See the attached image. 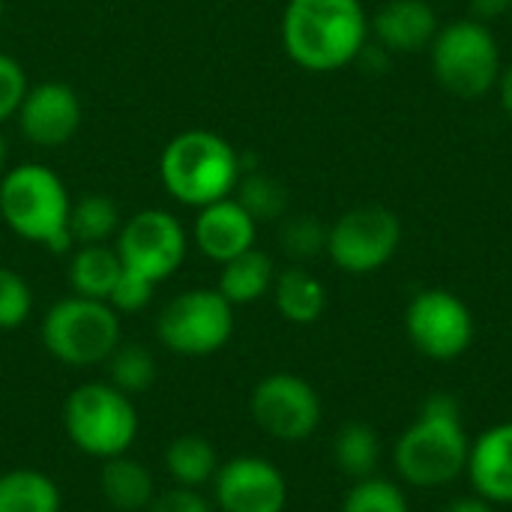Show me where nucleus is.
Instances as JSON below:
<instances>
[{"label": "nucleus", "instance_id": "nucleus-1", "mask_svg": "<svg viewBox=\"0 0 512 512\" xmlns=\"http://www.w3.org/2000/svg\"><path fill=\"white\" fill-rule=\"evenodd\" d=\"M471 438L462 405L450 393H432L393 447V465L411 489H444L465 477Z\"/></svg>", "mask_w": 512, "mask_h": 512}, {"label": "nucleus", "instance_id": "nucleus-2", "mask_svg": "<svg viewBox=\"0 0 512 512\" xmlns=\"http://www.w3.org/2000/svg\"><path fill=\"white\" fill-rule=\"evenodd\" d=\"M363 0H288L282 12V48L306 72H339L357 63L369 42Z\"/></svg>", "mask_w": 512, "mask_h": 512}, {"label": "nucleus", "instance_id": "nucleus-3", "mask_svg": "<svg viewBox=\"0 0 512 512\" xmlns=\"http://www.w3.org/2000/svg\"><path fill=\"white\" fill-rule=\"evenodd\" d=\"M243 174L234 144L210 129H186L174 135L159 156V180L168 195L186 207H207L231 198Z\"/></svg>", "mask_w": 512, "mask_h": 512}, {"label": "nucleus", "instance_id": "nucleus-4", "mask_svg": "<svg viewBox=\"0 0 512 512\" xmlns=\"http://www.w3.org/2000/svg\"><path fill=\"white\" fill-rule=\"evenodd\" d=\"M72 198L63 180L39 162H24L0 177V219L12 234L51 252H69Z\"/></svg>", "mask_w": 512, "mask_h": 512}, {"label": "nucleus", "instance_id": "nucleus-5", "mask_svg": "<svg viewBox=\"0 0 512 512\" xmlns=\"http://www.w3.org/2000/svg\"><path fill=\"white\" fill-rule=\"evenodd\" d=\"M138 408L132 396L108 381H87L63 402V429L75 450L108 462L126 456L138 438Z\"/></svg>", "mask_w": 512, "mask_h": 512}, {"label": "nucleus", "instance_id": "nucleus-6", "mask_svg": "<svg viewBox=\"0 0 512 512\" xmlns=\"http://www.w3.org/2000/svg\"><path fill=\"white\" fill-rule=\"evenodd\" d=\"M435 81L459 99H483L501 78V45L489 24L456 18L441 24L429 45Z\"/></svg>", "mask_w": 512, "mask_h": 512}, {"label": "nucleus", "instance_id": "nucleus-7", "mask_svg": "<svg viewBox=\"0 0 512 512\" xmlns=\"http://www.w3.org/2000/svg\"><path fill=\"white\" fill-rule=\"evenodd\" d=\"M45 351L63 366L87 369L105 363L123 342L120 315L105 300L69 294L57 300L39 327Z\"/></svg>", "mask_w": 512, "mask_h": 512}, {"label": "nucleus", "instance_id": "nucleus-8", "mask_svg": "<svg viewBox=\"0 0 512 512\" xmlns=\"http://www.w3.org/2000/svg\"><path fill=\"white\" fill-rule=\"evenodd\" d=\"M156 336L177 357H210L234 336V306L216 288H189L159 312Z\"/></svg>", "mask_w": 512, "mask_h": 512}, {"label": "nucleus", "instance_id": "nucleus-9", "mask_svg": "<svg viewBox=\"0 0 512 512\" xmlns=\"http://www.w3.org/2000/svg\"><path fill=\"white\" fill-rule=\"evenodd\" d=\"M402 246V222L384 204H360L327 228V258L348 276L384 270Z\"/></svg>", "mask_w": 512, "mask_h": 512}, {"label": "nucleus", "instance_id": "nucleus-10", "mask_svg": "<svg viewBox=\"0 0 512 512\" xmlns=\"http://www.w3.org/2000/svg\"><path fill=\"white\" fill-rule=\"evenodd\" d=\"M405 333L417 354L435 363H453L465 357L474 345V312L471 306L447 291V288H426L417 291L405 309Z\"/></svg>", "mask_w": 512, "mask_h": 512}, {"label": "nucleus", "instance_id": "nucleus-11", "mask_svg": "<svg viewBox=\"0 0 512 512\" xmlns=\"http://www.w3.org/2000/svg\"><path fill=\"white\" fill-rule=\"evenodd\" d=\"M114 249L120 255L123 270H132L147 282L159 285L180 270L189 249V237L174 213L162 207H147L123 219L114 237Z\"/></svg>", "mask_w": 512, "mask_h": 512}, {"label": "nucleus", "instance_id": "nucleus-12", "mask_svg": "<svg viewBox=\"0 0 512 512\" xmlns=\"http://www.w3.org/2000/svg\"><path fill=\"white\" fill-rule=\"evenodd\" d=\"M249 411L261 432L285 444H300L312 438L324 420L318 390L306 378L291 372H273L261 378L249 396Z\"/></svg>", "mask_w": 512, "mask_h": 512}, {"label": "nucleus", "instance_id": "nucleus-13", "mask_svg": "<svg viewBox=\"0 0 512 512\" xmlns=\"http://www.w3.org/2000/svg\"><path fill=\"white\" fill-rule=\"evenodd\" d=\"M210 486L219 512H285L288 507L285 474L261 456L222 462Z\"/></svg>", "mask_w": 512, "mask_h": 512}, {"label": "nucleus", "instance_id": "nucleus-14", "mask_svg": "<svg viewBox=\"0 0 512 512\" xmlns=\"http://www.w3.org/2000/svg\"><path fill=\"white\" fill-rule=\"evenodd\" d=\"M15 120H18L21 135L30 144L54 150V147L69 144L78 135L84 108H81L75 87L63 81H42V84L27 87L15 111Z\"/></svg>", "mask_w": 512, "mask_h": 512}, {"label": "nucleus", "instance_id": "nucleus-15", "mask_svg": "<svg viewBox=\"0 0 512 512\" xmlns=\"http://www.w3.org/2000/svg\"><path fill=\"white\" fill-rule=\"evenodd\" d=\"M255 237H258V222L246 213V207L234 195L201 207L192 228V240L198 252L216 264H225L255 249Z\"/></svg>", "mask_w": 512, "mask_h": 512}, {"label": "nucleus", "instance_id": "nucleus-16", "mask_svg": "<svg viewBox=\"0 0 512 512\" xmlns=\"http://www.w3.org/2000/svg\"><path fill=\"white\" fill-rule=\"evenodd\" d=\"M438 30H441V21L429 0H387L369 18L372 39L390 54L429 51Z\"/></svg>", "mask_w": 512, "mask_h": 512}, {"label": "nucleus", "instance_id": "nucleus-17", "mask_svg": "<svg viewBox=\"0 0 512 512\" xmlns=\"http://www.w3.org/2000/svg\"><path fill=\"white\" fill-rule=\"evenodd\" d=\"M471 489L495 507L512 504V420L471 438L468 468Z\"/></svg>", "mask_w": 512, "mask_h": 512}, {"label": "nucleus", "instance_id": "nucleus-18", "mask_svg": "<svg viewBox=\"0 0 512 512\" xmlns=\"http://www.w3.org/2000/svg\"><path fill=\"white\" fill-rule=\"evenodd\" d=\"M273 282H276L273 258L261 249H249L222 264L216 291L237 309V306H249L267 297L273 291Z\"/></svg>", "mask_w": 512, "mask_h": 512}, {"label": "nucleus", "instance_id": "nucleus-19", "mask_svg": "<svg viewBox=\"0 0 512 512\" xmlns=\"http://www.w3.org/2000/svg\"><path fill=\"white\" fill-rule=\"evenodd\" d=\"M270 294L276 300L279 315L285 321H291V324H300V327L315 324L327 309V288L321 285L318 276H312L300 264L276 273V282H273Z\"/></svg>", "mask_w": 512, "mask_h": 512}, {"label": "nucleus", "instance_id": "nucleus-20", "mask_svg": "<svg viewBox=\"0 0 512 512\" xmlns=\"http://www.w3.org/2000/svg\"><path fill=\"white\" fill-rule=\"evenodd\" d=\"M99 489H102V498L117 512L147 510L156 495L150 471L141 462H135L129 453L102 462Z\"/></svg>", "mask_w": 512, "mask_h": 512}, {"label": "nucleus", "instance_id": "nucleus-21", "mask_svg": "<svg viewBox=\"0 0 512 512\" xmlns=\"http://www.w3.org/2000/svg\"><path fill=\"white\" fill-rule=\"evenodd\" d=\"M120 273H123L120 255L108 243L78 246L72 252L69 270H66L69 285H72V294L90 297V300H105V303H108V294L117 285Z\"/></svg>", "mask_w": 512, "mask_h": 512}, {"label": "nucleus", "instance_id": "nucleus-22", "mask_svg": "<svg viewBox=\"0 0 512 512\" xmlns=\"http://www.w3.org/2000/svg\"><path fill=\"white\" fill-rule=\"evenodd\" d=\"M0 512H63L57 483L36 468L0 474Z\"/></svg>", "mask_w": 512, "mask_h": 512}, {"label": "nucleus", "instance_id": "nucleus-23", "mask_svg": "<svg viewBox=\"0 0 512 512\" xmlns=\"http://www.w3.org/2000/svg\"><path fill=\"white\" fill-rule=\"evenodd\" d=\"M219 465V453L204 435H177L165 447V471L171 474L174 486L201 489L213 483Z\"/></svg>", "mask_w": 512, "mask_h": 512}, {"label": "nucleus", "instance_id": "nucleus-24", "mask_svg": "<svg viewBox=\"0 0 512 512\" xmlns=\"http://www.w3.org/2000/svg\"><path fill=\"white\" fill-rule=\"evenodd\" d=\"M333 459H336V468L351 480L375 477V471L381 465V438H378V432L363 420L345 423L333 438Z\"/></svg>", "mask_w": 512, "mask_h": 512}, {"label": "nucleus", "instance_id": "nucleus-25", "mask_svg": "<svg viewBox=\"0 0 512 512\" xmlns=\"http://www.w3.org/2000/svg\"><path fill=\"white\" fill-rule=\"evenodd\" d=\"M123 219L120 207L114 198L102 192H90L78 201H72L69 210V234L75 246H90V243H108L117 237Z\"/></svg>", "mask_w": 512, "mask_h": 512}, {"label": "nucleus", "instance_id": "nucleus-26", "mask_svg": "<svg viewBox=\"0 0 512 512\" xmlns=\"http://www.w3.org/2000/svg\"><path fill=\"white\" fill-rule=\"evenodd\" d=\"M105 366H108V384H114L126 396L144 393L156 381V360L138 342H120L114 354L105 360Z\"/></svg>", "mask_w": 512, "mask_h": 512}, {"label": "nucleus", "instance_id": "nucleus-27", "mask_svg": "<svg viewBox=\"0 0 512 512\" xmlns=\"http://www.w3.org/2000/svg\"><path fill=\"white\" fill-rule=\"evenodd\" d=\"M234 198L246 207V213L255 222H273L288 213V189L264 171L240 174Z\"/></svg>", "mask_w": 512, "mask_h": 512}, {"label": "nucleus", "instance_id": "nucleus-28", "mask_svg": "<svg viewBox=\"0 0 512 512\" xmlns=\"http://www.w3.org/2000/svg\"><path fill=\"white\" fill-rule=\"evenodd\" d=\"M339 512H411V504L399 483L375 474L366 480H354Z\"/></svg>", "mask_w": 512, "mask_h": 512}, {"label": "nucleus", "instance_id": "nucleus-29", "mask_svg": "<svg viewBox=\"0 0 512 512\" xmlns=\"http://www.w3.org/2000/svg\"><path fill=\"white\" fill-rule=\"evenodd\" d=\"M279 243H282L285 255L294 258V261L318 258L321 252H327V225L321 219L309 216V213L291 216V219L282 222Z\"/></svg>", "mask_w": 512, "mask_h": 512}, {"label": "nucleus", "instance_id": "nucleus-30", "mask_svg": "<svg viewBox=\"0 0 512 512\" xmlns=\"http://www.w3.org/2000/svg\"><path fill=\"white\" fill-rule=\"evenodd\" d=\"M33 312V291L27 279L0 267V330H18Z\"/></svg>", "mask_w": 512, "mask_h": 512}, {"label": "nucleus", "instance_id": "nucleus-31", "mask_svg": "<svg viewBox=\"0 0 512 512\" xmlns=\"http://www.w3.org/2000/svg\"><path fill=\"white\" fill-rule=\"evenodd\" d=\"M153 291H156L153 282H147L144 276H138L132 270H123L117 285L108 294V306L117 315H132V312H141L153 300Z\"/></svg>", "mask_w": 512, "mask_h": 512}, {"label": "nucleus", "instance_id": "nucleus-32", "mask_svg": "<svg viewBox=\"0 0 512 512\" xmlns=\"http://www.w3.org/2000/svg\"><path fill=\"white\" fill-rule=\"evenodd\" d=\"M27 87L30 84H27L24 66L15 57H9V54L0 51V126L15 117V111H18Z\"/></svg>", "mask_w": 512, "mask_h": 512}, {"label": "nucleus", "instance_id": "nucleus-33", "mask_svg": "<svg viewBox=\"0 0 512 512\" xmlns=\"http://www.w3.org/2000/svg\"><path fill=\"white\" fill-rule=\"evenodd\" d=\"M144 512H213V504L198 489L171 486L165 492H156Z\"/></svg>", "mask_w": 512, "mask_h": 512}, {"label": "nucleus", "instance_id": "nucleus-34", "mask_svg": "<svg viewBox=\"0 0 512 512\" xmlns=\"http://www.w3.org/2000/svg\"><path fill=\"white\" fill-rule=\"evenodd\" d=\"M471 3V18L492 24L498 18H504L512 9V0H468Z\"/></svg>", "mask_w": 512, "mask_h": 512}, {"label": "nucleus", "instance_id": "nucleus-35", "mask_svg": "<svg viewBox=\"0 0 512 512\" xmlns=\"http://www.w3.org/2000/svg\"><path fill=\"white\" fill-rule=\"evenodd\" d=\"M441 512H495V504H489L486 498H480V495L474 492V495L453 498Z\"/></svg>", "mask_w": 512, "mask_h": 512}, {"label": "nucleus", "instance_id": "nucleus-36", "mask_svg": "<svg viewBox=\"0 0 512 512\" xmlns=\"http://www.w3.org/2000/svg\"><path fill=\"white\" fill-rule=\"evenodd\" d=\"M498 93H501V105H504L507 117L512 120V63L501 69V78H498Z\"/></svg>", "mask_w": 512, "mask_h": 512}, {"label": "nucleus", "instance_id": "nucleus-37", "mask_svg": "<svg viewBox=\"0 0 512 512\" xmlns=\"http://www.w3.org/2000/svg\"><path fill=\"white\" fill-rule=\"evenodd\" d=\"M6 159H9V144H6V135L0 132V174L6 171Z\"/></svg>", "mask_w": 512, "mask_h": 512}, {"label": "nucleus", "instance_id": "nucleus-38", "mask_svg": "<svg viewBox=\"0 0 512 512\" xmlns=\"http://www.w3.org/2000/svg\"><path fill=\"white\" fill-rule=\"evenodd\" d=\"M0 24H3V0H0Z\"/></svg>", "mask_w": 512, "mask_h": 512}]
</instances>
